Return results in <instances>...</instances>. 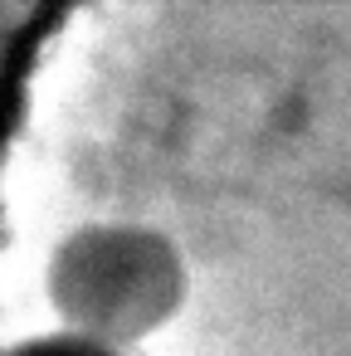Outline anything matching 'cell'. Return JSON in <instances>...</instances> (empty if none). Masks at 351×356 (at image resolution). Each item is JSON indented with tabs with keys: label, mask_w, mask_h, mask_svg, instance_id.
<instances>
[{
	"label": "cell",
	"mask_w": 351,
	"mask_h": 356,
	"mask_svg": "<svg viewBox=\"0 0 351 356\" xmlns=\"http://www.w3.org/2000/svg\"><path fill=\"white\" fill-rule=\"evenodd\" d=\"M49 298L69 322L64 332L127 346L171 317L181 298V259L152 229L93 225L59 244Z\"/></svg>",
	"instance_id": "obj_1"
},
{
	"label": "cell",
	"mask_w": 351,
	"mask_h": 356,
	"mask_svg": "<svg viewBox=\"0 0 351 356\" xmlns=\"http://www.w3.org/2000/svg\"><path fill=\"white\" fill-rule=\"evenodd\" d=\"M0 356H132V351L79 337V332H54V337H25L15 346H0Z\"/></svg>",
	"instance_id": "obj_2"
}]
</instances>
